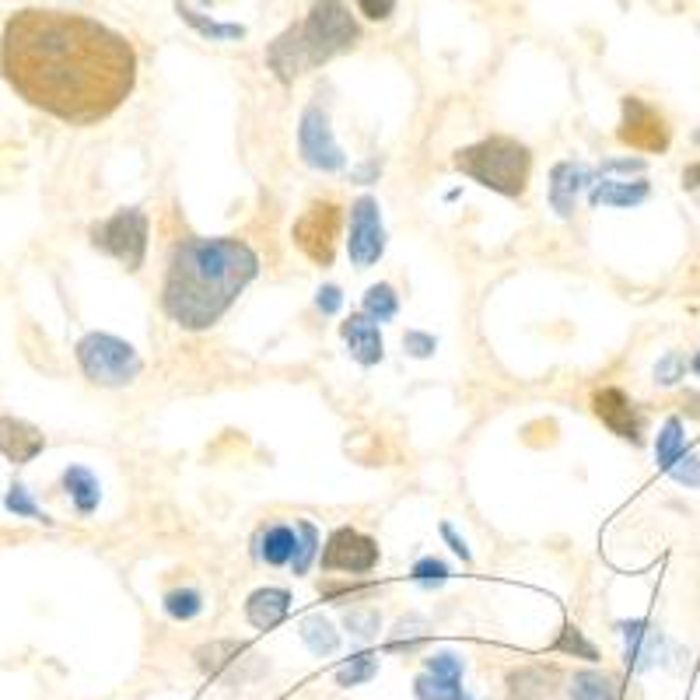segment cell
<instances>
[{
    "label": "cell",
    "mask_w": 700,
    "mask_h": 700,
    "mask_svg": "<svg viewBox=\"0 0 700 700\" xmlns=\"http://www.w3.org/2000/svg\"><path fill=\"white\" fill-rule=\"evenodd\" d=\"M78 365L88 375V382L105 386V389H123L144 371L141 354L134 351V344L112 336V333H88L78 340Z\"/></svg>",
    "instance_id": "cell-5"
},
{
    "label": "cell",
    "mask_w": 700,
    "mask_h": 700,
    "mask_svg": "<svg viewBox=\"0 0 700 700\" xmlns=\"http://www.w3.org/2000/svg\"><path fill=\"white\" fill-rule=\"evenodd\" d=\"M8 508L14 515H25V519H40V522H49L43 512H40V504H35L32 498H29V490L22 487V484H14L11 487V495H8Z\"/></svg>",
    "instance_id": "cell-40"
},
{
    "label": "cell",
    "mask_w": 700,
    "mask_h": 700,
    "mask_svg": "<svg viewBox=\"0 0 700 700\" xmlns=\"http://www.w3.org/2000/svg\"><path fill=\"white\" fill-rule=\"evenodd\" d=\"M382 560V551H378V540H371L368 533L354 525H340L330 533L323 554H319V567H323L326 575L333 571H344V575H368Z\"/></svg>",
    "instance_id": "cell-10"
},
{
    "label": "cell",
    "mask_w": 700,
    "mask_h": 700,
    "mask_svg": "<svg viewBox=\"0 0 700 700\" xmlns=\"http://www.w3.org/2000/svg\"><path fill=\"white\" fill-rule=\"evenodd\" d=\"M179 8V18L186 25H193L200 35H207V40L214 43H235V40H245V25H232V22H214V18H203L200 11H193L189 4H182V0H176Z\"/></svg>",
    "instance_id": "cell-24"
},
{
    "label": "cell",
    "mask_w": 700,
    "mask_h": 700,
    "mask_svg": "<svg viewBox=\"0 0 700 700\" xmlns=\"http://www.w3.org/2000/svg\"><path fill=\"white\" fill-rule=\"evenodd\" d=\"M687 378V357L679 354V351H669V354H662L658 357V365H655V382L658 386H679Z\"/></svg>",
    "instance_id": "cell-36"
},
{
    "label": "cell",
    "mask_w": 700,
    "mask_h": 700,
    "mask_svg": "<svg viewBox=\"0 0 700 700\" xmlns=\"http://www.w3.org/2000/svg\"><path fill=\"white\" fill-rule=\"evenodd\" d=\"M442 536H445V543H448V546H452V551H456V554H459V557H463L466 564L473 560V554H469V546H466V540H463V536L456 533V529H452V525H448V522H442Z\"/></svg>",
    "instance_id": "cell-45"
},
{
    "label": "cell",
    "mask_w": 700,
    "mask_h": 700,
    "mask_svg": "<svg viewBox=\"0 0 700 700\" xmlns=\"http://www.w3.org/2000/svg\"><path fill=\"white\" fill-rule=\"evenodd\" d=\"M684 189L693 197L697 211H700V162H693V165L684 168Z\"/></svg>",
    "instance_id": "cell-44"
},
{
    "label": "cell",
    "mask_w": 700,
    "mask_h": 700,
    "mask_svg": "<svg viewBox=\"0 0 700 700\" xmlns=\"http://www.w3.org/2000/svg\"><path fill=\"white\" fill-rule=\"evenodd\" d=\"M46 448V438L40 427H32L29 421H18V418H0V456L25 466L32 463L40 452Z\"/></svg>",
    "instance_id": "cell-17"
},
{
    "label": "cell",
    "mask_w": 700,
    "mask_h": 700,
    "mask_svg": "<svg viewBox=\"0 0 700 700\" xmlns=\"http://www.w3.org/2000/svg\"><path fill=\"white\" fill-rule=\"evenodd\" d=\"M291 613V592L288 589H256L249 599H245V620H249V627L256 631H274L277 623H284Z\"/></svg>",
    "instance_id": "cell-20"
},
{
    "label": "cell",
    "mask_w": 700,
    "mask_h": 700,
    "mask_svg": "<svg viewBox=\"0 0 700 700\" xmlns=\"http://www.w3.org/2000/svg\"><path fill=\"white\" fill-rule=\"evenodd\" d=\"M375 676H378V655L357 652V655H351L347 662H340V666H336V687L354 690V687L371 684Z\"/></svg>",
    "instance_id": "cell-27"
},
{
    "label": "cell",
    "mask_w": 700,
    "mask_h": 700,
    "mask_svg": "<svg viewBox=\"0 0 700 700\" xmlns=\"http://www.w3.org/2000/svg\"><path fill=\"white\" fill-rule=\"evenodd\" d=\"M424 669L434 673V676H442V679H456V684H463V673H466L463 658L456 652H434V655H427L424 658Z\"/></svg>",
    "instance_id": "cell-38"
},
{
    "label": "cell",
    "mask_w": 700,
    "mask_h": 700,
    "mask_svg": "<svg viewBox=\"0 0 700 700\" xmlns=\"http://www.w3.org/2000/svg\"><path fill=\"white\" fill-rule=\"evenodd\" d=\"M508 700H554L560 690V673L554 666H519L504 676Z\"/></svg>",
    "instance_id": "cell-15"
},
{
    "label": "cell",
    "mask_w": 700,
    "mask_h": 700,
    "mask_svg": "<svg viewBox=\"0 0 700 700\" xmlns=\"http://www.w3.org/2000/svg\"><path fill=\"white\" fill-rule=\"evenodd\" d=\"M197 666L203 676L211 679H224V684L232 687H245V684H256L263 673H270V666L263 662L259 655H253V648L245 645L238 637H218V641H207L193 652Z\"/></svg>",
    "instance_id": "cell-8"
},
{
    "label": "cell",
    "mask_w": 700,
    "mask_h": 700,
    "mask_svg": "<svg viewBox=\"0 0 700 700\" xmlns=\"http://www.w3.org/2000/svg\"><path fill=\"white\" fill-rule=\"evenodd\" d=\"M413 693H418V700H459L466 690H463V684H456V679H442L424 669L418 679H413Z\"/></svg>",
    "instance_id": "cell-32"
},
{
    "label": "cell",
    "mask_w": 700,
    "mask_h": 700,
    "mask_svg": "<svg viewBox=\"0 0 700 700\" xmlns=\"http://www.w3.org/2000/svg\"><path fill=\"white\" fill-rule=\"evenodd\" d=\"M602 173H645V162L641 158H620V162H602Z\"/></svg>",
    "instance_id": "cell-46"
},
{
    "label": "cell",
    "mask_w": 700,
    "mask_h": 700,
    "mask_svg": "<svg viewBox=\"0 0 700 700\" xmlns=\"http://www.w3.org/2000/svg\"><path fill=\"white\" fill-rule=\"evenodd\" d=\"M267 64H270L274 78L280 85H295L301 74L312 70V60H309V53H305V43H301L298 25L284 29L277 40L267 46Z\"/></svg>",
    "instance_id": "cell-14"
},
{
    "label": "cell",
    "mask_w": 700,
    "mask_h": 700,
    "mask_svg": "<svg viewBox=\"0 0 700 700\" xmlns=\"http://www.w3.org/2000/svg\"><path fill=\"white\" fill-rule=\"evenodd\" d=\"M259 277V256L242 238H182L168 256L162 309L179 330L203 333L221 323Z\"/></svg>",
    "instance_id": "cell-2"
},
{
    "label": "cell",
    "mask_w": 700,
    "mask_h": 700,
    "mask_svg": "<svg viewBox=\"0 0 700 700\" xmlns=\"http://www.w3.org/2000/svg\"><path fill=\"white\" fill-rule=\"evenodd\" d=\"M592 182V168L581 165V162H557L554 173H551V203L560 218H571L575 214V203L578 193L585 186Z\"/></svg>",
    "instance_id": "cell-18"
},
{
    "label": "cell",
    "mask_w": 700,
    "mask_h": 700,
    "mask_svg": "<svg viewBox=\"0 0 700 700\" xmlns=\"http://www.w3.org/2000/svg\"><path fill=\"white\" fill-rule=\"evenodd\" d=\"M452 165L473 182L495 189L501 197H525L529 179H533V151L508 134H490L452 155Z\"/></svg>",
    "instance_id": "cell-3"
},
{
    "label": "cell",
    "mask_w": 700,
    "mask_h": 700,
    "mask_svg": "<svg viewBox=\"0 0 700 700\" xmlns=\"http://www.w3.org/2000/svg\"><path fill=\"white\" fill-rule=\"evenodd\" d=\"M592 413L616 434V438L631 442V445L645 442V413H641V407L623 389H616V386L596 389L592 392Z\"/></svg>",
    "instance_id": "cell-13"
},
{
    "label": "cell",
    "mask_w": 700,
    "mask_h": 700,
    "mask_svg": "<svg viewBox=\"0 0 700 700\" xmlns=\"http://www.w3.org/2000/svg\"><path fill=\"white\" fill-rule=\"evenodd\" d=\"M687 452V434H684V421L679 418H669L666 424H662L658 438H655V459L662 469H673V463Z\"/></svg>",
    "instance_id": "cell-28"
},
{
    "label": "cell",
    "mask_w": 700,
    "mask_h": 700,
    "mask_svg": "<svg viewBox=\"0 0 700 700\" xmlns=\"http://www.w3.org/2000/svg\"><path fill=\"white\" fill-rule=\"evenodd\" d=\"M620 634L627 637V666L634 673L655 669L662 662V655H666V641H662V634H655L645 620L620 623Z\"/></svg>",
    "instance_id": "cell-19"
},
{
    "label": "cell",
    "mask_w": 700,
    "mask_h": 700,
    "mask_svg": "<svg viewBox=\"0 0 700 700\" xmlns=\"http://www.w3.org/2000/svg\"><path fill=\"white\" fill-rule=\"evenodd\" d=\"M0 70L29 105L67 126H95L134 95L137 49L88 14L25 8L0 35Z\"/></svg>",
    "instance_id": "cell-1"
},
{
    "label": "cell",
    "mask_w": 700,
    "mask_h": 700,
    "mask_svg": "<svg viewBox=\"0 0 700 700\" xmlns=\"http://www.w3.org/2000/svg\"><path fill=\"white\" fill-rule=\"evenodd\" d=\"M410 578L418 585H424V589H442V585L448 581V564L434 560V557H421L418 564H413Z\"/></svg>",
    "instance_id": "cell-37"
},
{
    "label": "cell",
    "mask_w": 700,
    "mask_h": 700,
    "mask_svg": "<svg viewBox=\"0 0 700 700\" xmlns=\"http://www.w3.org/2000/svg\"><path fill=\"white\" fill-rule=\"evenodd\" d=\"M620 126H616V141L623 147L645 151V155H666L673 144V126L662 116L655 105H648L637 95H623L620 99Z\"/></svg>",
    "instance_id": "cell-9"
},
{
    "label": "cell",
    "mask_w": 700,
    "mask_h": 700,
    "mask_svg": "<svg viewBox=\"0 0 700 700\" xmlns=\"http://www.w3.org/2000/svg\"><path fill=\"white\" fill-rule=\"evenodd\" d=\"M344 631L357 641H375L382 631V613L371 607H354L344 613Z\"/></svg>",
    "instance_id": "cell-33"
},
{
    "label": "cell",
    "mask_w": 700,
    "mask_h": 700,
    "mask_svg": "<svg viewBox=\"0 0 700 700\" xmlns=\"http://www.w3.org/2000/svg\"><path fill=\"white\" fill-rule=\"evenodd\" d=\"M652 197L648 179H634V182H616V179H602L592 189V207H637Z\"/></svg>",
    "instance_id": "cell-22"
},
{
    "label": "cell",
    "mask_w": 700,
    "mask_h": 700,
    "mask_svg": "<svg viewBox=\"0 0 700 700\" xmlns=\"http://www.w3.org/2000/svg\"><path fill=\"white\" fill-rule=\"evenodd\" d=\"M690 371H693V375L700 378V351H697V354L690 357Z\"/></svg>",
    "instance_id": "cell-47"
},
{
    "label": "cell",
    "mask_w": 700,
    "mask_h": 700,
    "mask_svg": "<svg viewBox=\"0 0 700 700\" xmlns=\"http://www.w3.org/2000/svg\"><path fill=\"white\" fill-rule=\"evenodd\" d=\"M298 32L312 60V70L362 43V25H357V18L344 0H315Z\"/></svg>",
    "instance_id": "cell-4"
},
{
    "label": "cell",
    "mask_w": 700,
    "mask_h": 700,
    "mask_svg": "<svg viewBox=\"0 0 700 700\" xmlns=\"http://www.w3.org/2000/svg\"><path fill=\"white\" fill-rule=\"evenodd\" d=\"M459 700H477V697H473V693H463V697H459Z\"/></svg>",
    "instance_id": "cell-49"
},
{
    "label": "cell",
    "mask_w": 700,
    "mask_h": 700,
    "mask_svg": "<svg viewBox=\"0 0 700 700\" xmlns=\"http://www.w3.org/2000/svg\"><path fill=\"white\" fill-rule=\"evenodd\" d=\"M551 648L560 652V655H575V658H585V662H599V648L592 645L589 637H585L581 627H575V623H564Z\"/></svg>",
    "instance_id": "cell-31"
},
{
    "label": "cell",
    "mask_w": 700,
    "mask_h": 700,
    "mask_svg": "<svg viewBox=\"0 0 700 700\" xmlns=\"http://www.w3.org/2000/svg\"><path fill=\"white\" fill-rule=\"evenodd\" d=\"M403 347H407V354H413V357H431L434 347H438V340H434L431 333L410 330V333L403 336Z\"/></svg>",
    "instance_id": "cell-42"
},
{
    "label": "cell",
    "mask_w": 700,
    "mask_h": 700,
    "mask_svg": "<svg viewBox=\"0 0 700 700\" xmlns=\"http://www.w3.org/2000/svg\"><path fill=\"white\" fill-rule=\"evenodd\" d=\"M669 477L679 484V487H687V490H697L700 487V456H693V452H684L673 469H669Z\"/></svg>",
    "instance_id": "cell-39"
},
{
    "label": "cell",
    "mask_w": 700,
    "mask_h": 700,
    "mask_svg": "<svg viewBox=\"0 0 700 700\" xmlns=\"http://www.w3.org/2000/svg\"><path fill=\"white\" fill-rule=\"evenodd\" d=\"M88 235H91L95 249H102L105 256L123 263L130 274H137L144 267L151 224H147V214L141 211V207H120L112 218L91 224Z\"/></svg>",
    "instance_id": "cell-6"
},
{
    "label": "cell",
    "mask_w": 700,
    "mask_h": 700,
    "mask_svg": "<svg viewBox=\"0 0 700 700\" xmlns=\"http://www.w3.org/2000/svg\"><path fill=\"white\" fill-rule=\"evenodd\" d=\"M693 144H697V147H700V130H697V134H693Z\"/></svg>",
    "instance_id": "cell-48"
},
{
    "label": "cell",
    "mask_w": 700,
    "mask_h": 700,
    "mask_svg": "<svg viewBox=\"0 0 700 700\" xmlns=\"http://www.w3.org/2000/svg\"><path fill=\"white\" fill-rule=\"evenodd\" d=\"M427 641V623L424 620H400L396 637L386 641V652H418Z\"/></svg>",
    "instance_id": "cell-35"
},
{
    "label": "cell",
    "mask_w": 700,
    "mask_h": 700,
    "mask_svg": "<svg viewBox=\"0 0 700 700\" xmlns=\"http://www.w3.org/2000/svg\"><path fill=\"white\" fill-rule=\"evenodd\" d=\"M357 11H362L368 22H389L396 11V0H354Z\"/></svg>",
    "instance_id": "cell-43"
},
{
    "label": "cell",
    "mask_w": 700,
    "mask_h": 700,
    "mask_svg": "<svg viewBox=\"0 0 700 700\" xmlns=\"http://www.w3.org/2000/svg\"><path fill=\"white\" fill-rule=\"evenodd\" d=\"M295 546H298V533L291 525H270L267 533L259 536V557L267 564H274V567L291 564Z\"/></svg>",
    "instance_id": "cell-25"
},
{
    "label": "cell",
    "mask_w": 700,
    "mask_h": 700,
    "mask_svg": "<svg viewBox=\"0 0 700 700\" xmlns=\"http://www.w3.org/2000/svg\"><path fill=\"white\" fill-rule=\"evenodd\" d=\"M340 229H344V211L333 200H312L305 211L298 214L291 238L301 249V256L312 259L315 267H333Z\"/></svg>",
    "instance_id": "cell-7"
},
{
    "label": "cell",
    "mask_w": 700,
    "mask_h": 700,
    "mask_svg": "<svg viewBox=\"0 0 700 700\" xmlns=\"http://www.w3.org/2000/svg\"><path fill=\"white\" fill-rule=\"evenodd\" d=\"M165 613L173 620H179V623L193 620V616L203 613V596L197 589H173L165 596Z\"/></svg>",
    "instance_id": "cell-34"
},
{
    "label": "cell",
    "mask_w": 700,
    "mask_h": 700,
    "mask_svg": "<svg viewBox=\"0 0 700 700\" xmlns=\"http://www.w3.org/2000/svg\"><path fill=\"white\" fill-rule=\"evenodd\" d=\"M400 312V295H396L392 284H371L365 295V315L375 323H389Z\"/></svg>",
    "instance_id": "cell-29"
},
{
    "label": "cell",
    "mask_w": 700,
    "mask_h": 700,
    "mask_svg": "<svg viewBox=\"0 0 700 700\" xmlns=\"http://www.w3.org/2000/svg\"><path fill=\"white\" fill-rule=\"evenodd\" d=\"M340 336L347 340V351L357 365H378L386 357V344H382V333H378V323L368 319L365 312H354L347 323H340Z\"/></svg>",
    "instance_id": "cell-16"
},
{
    "label": "cell",
    "mask_w": 700,
    "mask_h": 700,
    "mask_svg": "<svg viewBox=\"0 0 700 700\" xmlns=\"http://www.w3.org/2000/svg\"><path fill=\"white\" fill-rule=\"evenodd\" d=\"M295 533H298V546H295V557H291V571L309 575V567L319 557V529L312 522H295Z\"/></svg>",
    "instance_id": "cell-30"
},
{
    "label": "cell",
    "mask_w": 700,
    "mask_h": 700,
    "mask_svg": "<svg viewBox=\"0 0 700 700\" xmlns=\"http://www.w3.org/2000/svg\"><path fill=\"white\" fill-rule=\"evenodd\" d=\"M64 487H67V495H70L74 508H78L81 515H91L95 508H99L102 490H99V480H95L91 469H85V466H70V469L64 473Z\"/></svg>",
    "instance_id": "cell-23"
},
{
    "label": "cell",
    "mask_w": 700,
    "mask_h": 700,
    "mask_svg": "<svg viewBox=\"0 0 700 700\" xmlns=\"http://www.w3.org/2000/svg\"><path fill=\"white\" fill-rule=\"evenodd\" d=\"M340 305H344V291H340L336 284H323V288L315 291V309L323 315H336Z\"/></svg>",
    "instance_id": "cell-41"
},
{
    "label": "cell",
    "mask_w": 700,
    "mask_h": 700,
    "mask_svg": "<svg viewBox=\"0 0 700 700\" xmlns=\"http://www.w3.org/2000/svg\"><path fill=\"white\" fill-rule=\"evenodd\" d=\"M301 641H305V648L315 655V658H326V655H333L336 648H340V634L333 631V623L326 620V616H319V613H312V616H305L301 620Z\"/></svg>",
    "instance_id": "cell-26"
},
{
    "label": "cell",
    "mask_w": 700,
    "mask_h": 700,
    "mask_svg": "<svg viewBox=\"0 0 700 700\" xmlns=\"http://www.w3.org/2000/svg\"><path fill=\"white\" fill-rule=\"evenodd\" d=\"M347 253L357 270L375 267L386 253V232H382V214H378V200L375 197H357L351 203V238H347Z\"/></svg>",
    "instance_id": "cell-12"
},
{
    "label": "cell",
    "mask_w": 700,
    "mask_h": 700,
    "mask_svg": "<svg viewBox=\"0 0 700 700\" xmlns=\"http://www.w3.org/2000/svg\"><path fill=\"white\" fill-rule=\"evenodd\" d=\"M567 697L571 700H623V687L613 673L581 669L567 679Z\"/></svg>",
    "instance_id": "cell-21"
},
{
    "label": "cell",
    "mask_w": 700,
    "mask_h": 700,
    "mask_svg": "<svg viewBox=\"0 0 700 700\" xmlns=\"http://www.w3.org/2000/svg\"><path fill=\"white\" fill-rule=\"evenodd\" d=\"M298 151L305 165L319 168V173H340L347 165V155L340 151L333 126H330V112L323 105H309L301 112L298 123Z\"/></svg>",
    "instance_id": "cell-11"
}]
</instances>
